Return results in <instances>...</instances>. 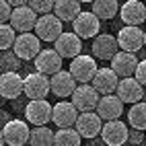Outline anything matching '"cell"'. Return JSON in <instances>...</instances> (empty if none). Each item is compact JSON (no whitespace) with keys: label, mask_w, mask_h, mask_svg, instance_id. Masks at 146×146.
I'll return each mask as SVG.
<instances>
[{"label":"cell","mask_w":146,"mask_h":146,"mask_svg":"<svg viewBox=\"0 0 146 146\" xmlns=\"http://www.w3.org/2000/svg\"><path fill=\"white\" fill-rule=\"evenodd\" d=\"M142 138H144L142 130L132 128V130H130V140H128V142H132V144H140V142H142Z\"/></svg>","instance_id":"obj_34"},{"label":"cell","mask_w":146,"mask_h":146,"mask_svg":"<svg viewBox=\"0 0 146 146\" xmlns=\"http://www.w3.org/2000/svg\"><path fill=\"white\" fill-rule=\"evenodd\" d=\"M119 2L117 0H93V13L101 19V21H109L117 15L119 11Z\"/></svg>","instance_id":"obj_25"},{"label":"cell","mask_w":146,"mask_h":146,"mask_svg":"<svg viewBox=\"0 0 146 146\" xmlns=\"http://www.w3.org/2000/svg\"><path fill=\"white\" fill-rule=\"evenodd\" d=\"M138 64H140V60L136 58V52H125V50H119L111 60V68L119 74V78H123V76H134Z\"/></svg>","instance_id":"obj_20"},{"label":"cell","mask_w":146,"mask_h":146,"mask_svg":"<svg viewBox=\"0 0 146 146\" xmlns=\"http://www.w3.org/2000/svg\"><path fill=\"white\" fill-rule=\"evenodd\" d=\"M99 99H101V93L89 82H80L72 93V103L78 107V111H95L99 105Z\"/></svg>","instance_id":"obj_5"},{"label":"cell","mask_w":146,"mask_h":146,"mask_svg":"<svg viewBox=\"0 0 146 146\" xmlns=\"http://www.w3.org/2000/svg\"><path fill=\"white\" fill-rule=\"evenodd\" d=\"M105 119L97 111H80L78 119H76V130L80 132L82 138H97L103 130Z\"/></svg>","instance_id":"obj_12"},{"label":"cell","mask_w":146,"mask_h":146,"mask_svg":"<svg viewBox=\"0 0 146 146\" xmlns=\"http://www.w3.org/2000/svg\"><path fill=\"white\" fill-rule=\"evenodd\" d=\"M134 76L146 86V60H140V64H138V68H136V74Z\"/></svg>","instance_id":"obj_33"},{"label":"cell","mask_w":146,"mask_h":146,"mask_svg":"<svg viewBox=\"0 0 146 146\" xmlns=\"http://www.w3.org/2000/svg\"><path fill=\"white\" fill-rule=\"evenodd\" d=\"M17 37H19L17 29L8 23H2V27H0V50H13Z\"/></svg>","instance_id":"obj_30"},{"label":"cell","mask_w":146,"mask_h":146,"mask_svg":"<svg viewBox=\"0 0 146 146\" xmlns=\"http://www.w3.org/2000/svg\"><path fill=\"white\" fill-rule=\"evenodd\" d=\"M11 6L13 4L8 2V0H2V2H0V21H2V23L11 21V17H13V8Z\"/></svg>","instance_id":"obj_32"},{"label":"cell","mask_w":146,"mask_h":146,"mask_svg":"<svg viewBox=\"0 0 146 146\" xmlns=\"http://www.w3.org/2000/svg\"><path fill=\"white\" fill-rule=\"evenodd\" d=\"M101 140L109 146H121L130 140V130L128 125L119 119H109L103 123V130H101Z\"/></svg>","instance_id":"obj_8"},{"label":"cell","mask_w":146,"mask_h":146,"mask_svg":"<svg viewBox=\"0 0 146 146\" xmlns=\"http://www.w3.org/2000/svg\"><path fill=\"white\" fill-rule=\"evenodd\" d=\"M76 80L72 72L68 70H58L56 74H52V93L58 97V99H68V97H72V93L76 91Z\"/></svg>","instance_id":"obj_19"},{"label":"cell","mask_w":146,"mask_h":146,"mask_svg":"<svg viewBox=\"0 0 146 146\" xmlns=\"http://www.w3.org/2000/svg\"><path fill=\"white\" fill-rule=\"evenodd\" d=\"M97 113H99L105 121H109V119H119L121 113H123V101L119 99L117 93L101 95L99 105H97Z\"/></svg>","instance_id":"obj_18"},{"label":"cell","mask_w":146,"mask_h":146,"mask_svg":"<svg viewBox=\"0 0 146 146\" xmlns=\"http://www.w3.org/2000/svg\"><path fill=\"white\" fill-rule=\"evenodd\" d=\"M80 142H82V136L76 130V125H72V128H58L56 140H54L56 146H78Z\"/></svg>","instance_id":"obj_26"},{"label":"cell","mask_w":146,"mask_h":146,"mask_svg":"<svg viewBox=\"0 0 146 146\" xmlns=\"http://www.w3.org/2000/svg\"><path fill=\"white\" fill-rule=\"evenodd\" d=\"M54 105L45 99H29L25 107V117L31 125H47L52 121Z\"/></svg>","instance_id":"obj_3"},{"label":"cell","mask_w":146,"mask_h":146,"mask_svg":"<svg viewBox=\"0 0 146 146\" xmlns=\"http://www.w3.org/2000/svg\"><path fill=\"white\" fill-rule=\"evenodd\" d=\"M97 62L93 56H74L70 60V72L78 82H91L97 74Z\"/></svg>","instance_id":"obj_10"},{"label":"cell","mask_w":146,"mask_h":146,"mask_svg":"<svg viewBox=\"0 0 146 146\" xmlns=\"http://www.w3.org/2000/svg\"><path fill=\"white\" fill-rule=\"evenodd\" d=\"M119 15L125 25H142L146 21V4L140 0H125V4L119 8Z\"/></svg>","instance_id":"obj_23"},{"label":"cell","mask_w":146,"mask_h":146,"mask_svg":"<svg viewBox=\"0 0 146 146\" xmlns=\"http://www.w3.org/2000/svg\"><path fill=\"white\" fill-rule=\"evenodd\" d=\"M128 123L130 128H136V130H146V103L144 101H138V103H132L130 111H128Z\"/></svg>","instance_id":"obj_27"},{"label":"cell","mask_w":146,"mask_h":146,"mask_svg":"<svg viewBox=\"0 0 146 146\" xmlns=\"http://www.w3.org/2000/svg\"><path fill=\"white\" fill-rule=\"evenodd\" d=\"M13 6H23V4H29V0H8Z\"/></svg>","instance_id":"obj_35"},{"label":"cell","mask_w":146,"mask_h":146,"mask_svg":"<svg viewBox=\"0 0 146 146\" xmlns=\"http://www.w3.org/2000/svg\"><path fill=\"white\" fill-rule=\"evenodd\" d=\"M56 140V134L47 128V125H35L31 130V138H29V144L31 146H52Z\"/></svg>","instance_id":"obj_28"},{"label":"cell","mask_w":146,"mask_h":146,"mask_svg":"<svg viewBox=\"0 0 146 146\" xmlns=\"http://www.w3.org/2000/svg\"><path fill=\"white\" fill-rule=\"evenodd\" d=\"M142 82L136 78V76H123V78H119V84H117V93L119 95V99L123 103H138L142 101V97H144V89H142Z\"/></svg>","instance_id":"obj_16"},{"label":"cell","mask_w":146,"mask_h":146,"mask_svg":"<svg viewBox=\"0 0 146 146\" xmlns=\"http://www.w3.org/2000/svg\"><path fill=\"white\" fill-rule=\"evenodd\" d=\"M31 138V130H29L27 121L23 119H11L4 121L2 125V144L8 146H23Z\"/></svg>","instance_id":"obj_2"},{"label":"cell","mask_w":146,"mask_h":146,"mask_svg":"<svg viewBox=\"0 0 146 146\" xmlns=\"http://www.w3.org/2000/svg\"><path fill=\"white\" fill-rule=\"evenodd\" d=\"M35 33L41 37V41H56L64 33V21L56 13L39 15L35 25Z\"/></svg>","instance_id":"obj_1"},{"label":"cell","mask_w":146,"mask_h":146,"mask_svg":"<svg viewBox=\"0 0 146 146\" xmlns=\"http://www.w3.org/2000/svg\"><path fill=\"white\" fill-rule=\"evenodd\" d=\"M82 4H93V0H80Z\"/></svg>","instance_id":"obj_36"},{"label":"cell","mask_w":146,"mask_h":146,"mask_svg":"<svg viewBox=\"0 0 146 146\" xmlns=\"http://www.w3.org/2000/svg\"><path fill=\"white\" fill-rule=\"evenodd\" d=\"M21 68V58L15 50H2L0 54V70L2 72H13Z\"/></svg>","instance_id":"obj_29"},{"label":"cell","mask_w":146,"mask_h":146,"mask_svg":"<svg viewBox=\"0 0 146 146\" xmlns=\"http://www.w3.org/2000/svg\"><path fill=\"white\" fill-rule=\"evenodd\" d=\"M117 84H119V74L113 70V68H99L93 78V86L101 95H111L117 91Z\"/></svg>","instance_id":"obj_21"},{"label":"cell","mask_w":146,"mask_h":146,"mask_svg":"<svg viewBox=\"0 0 146 146\" xmlns=\"http://www.w3.org/2000/svg\"><path fill=\"white\" fill-rule=\"evenodd\" d=\"M117 41H119V47L125 52H138L142 50L144 45V33L140 25H125L119 29L117 33Z\"/></svg>","instance_id":"obj_17"},{"label":"cell","mask_w":146,"mask_h":146,"mask_svg":"<svg viewBox=\"0 0 146 146\" xmlns=\"http://www.w3.org/2000/svg\"><path fill=\"white\" fill-rule=\"evenodd\" d=\"M121 50L117 37H113L109 33H99L97 37H93V56L99 60H113V56Z\"/></svg>","instance_id":"obj_13"},{"label":"cell","mask_w":146,"mask_h":146,"mask_svg":"<svg viewBox=\"0 0 146 146\" xmlns=\"http://www.w3.org/2000/svg\"><path fill=\"white\" fill-rule=\"evenodd\" d=\"M62 60L64 56L56 50V47H52V50H41L39 54L35 56V70H39L47 76L56 74L58 70H62Z\"/></svg>","instance_id":"obj_14"},{"label":"cell","mask_w":146,"mask_h":146,"mask_svg":"<svg viewBox=\"0 0 146 146\" xmlns=\"http://www.w3.org/2000/svg\"><path fill=\"white\" fill-rule=\"evenodd\" d=\"M144 45H146V31H144Z\"/></svg>","instance_id":"obj_37"},{"label":"cell","mask_w":146,"mask_h":146,"mask_svg":"<svg viewBox=\"0 0 146 146\" xmlns=\"http://www.w3.org/2000/svg\"><path fill=\"white\" fill-rule=\"evenodd\" d=\"M0 93H2V99L6 101L19 99L21 95H25V78L17 70L2 72V76H0Z\"/></svg>","instance_id":"obj_9"},{"label":"cell","mask_w":146,"mask_h":146,"mask_svg":"<svg viewBox=\"0 0 146 146\" xmlns=\"http://www.w3.org/2000/svg\"><path fill=\"white\" fill-rule=\"evenodd\" d=\"M72 29L82 37V39H93V37L99 35L101 19L97 17L93 11H82V13L72 21Z\"/></svg>","instance_id":"obj_6"},{"label":"cell","mask_w":146,"mask_h":146,"mask_svg":"<svg viewBox=\"0 0 146 146\" xmlns=\"http://www.w3.org/2000/svg\"><path fill=\"white\" fill-rule=\"evenodd\" d=\"M37 13L33 11L31 6H15L13 8V17H11V25L17 29L19 33H27V31H35V25H37Z\"/></svg>","instance_id":"obj_15"},{"label":"cell","mask_w":146,"mask_h":146,"mask_svg":"<svg viewBox=\"0 0 146 146\" xmlns=\"http://www.w3.org/2000/svg\"><path fill=\"white\" fill-rule=\"evenodd\" d=\"M13 50L19 54L21 60H35V56L41 52V37L37 33H31V31L21 33L17 37Z\"/></svg>","instance_id":"obj_7"},{"label":"cell","mask_w":146,"mask_h":146,"mask_svg":"<svg viewBox=\"0 0 146 146\" xmlns=\"http://www.w3.org/2000/svg\"><path fill=\"white\" fill-rule=\"evenodd\" d=\"M52 93V78L47 74L35 70L25 76V97L27 99H45Z\"/></svg>","instance_id":"obj_4"},{"label":"cell","mask_w":146,"mask_h":146,"mask_svg":"<svg viewBox=\"0 0 146 146\" xmlns=\"http://www.w3.org/2000/svg\"><path fill=\"white\" fill-rule=\"evenodd\" d=\"M78 107H76L72 101L62 99L60 103L54 105V113H52V121L58 125V128H72L76 125V119H78Z\"/></svg>","instance_id":"obj_11"},{"label":"cell","mask_w":146,"mask_h":146,"mask_svg":"<svg viewBox=\"0 0 146 146\" xmlns=\"http://www.w3.org/2000/svg\"><path fill=\"white\" fill-rule=\"evenodd\" d=\"M54 45H56V50L60 52L64 58H72L74 56H78L80 52H82V37L76 33V31H72V33H62L58 39L54 41Z\"/></svg>","instance_id":"obj_22"},{"label":"cell","mask_w":146,"mask_h":146,"mask_svg":"<svg viewBox=\"0 0 146 146\" xmlns=\"http://www.w3.org/2000/svg\"><path fill=\"white\" fill-rule=\"evenodd\" d=\"M82 2L80 0H56V6H54V13L62 19V21H74L76 17L82 13Z\"/></svg>","instance_id":"obj_24"},{"label":"cell","mask_w":146,"mask_h":146,"mask_svg":"<svg viewBox=\"0 0 146 146\" xmlns=\"http://www.w3.org/2000/svg\"><path fill=\"white\" fill-rule=\"evenodd\" d=\"M29 6L37 15H47V13H54L56 0H29Z\"/></svg>","instance_id":"obj_31"}]
</instances>
